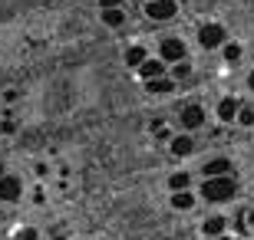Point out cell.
I'll list each match as a JSON object with an SVG mask.
<instances>
[{
  "mask_svg": "<svg viewBox=\"0 0 254 240\" xmlns=\"http://www.w3.org/2000/svg\"><path fill=\"white\" fill-rule=\"evenodd\" d=\"M231 194H235V178L215 175V178H208V181H205V197H208V201H228Z\"/></svg>",
  "mask_w": 254,
  "mask_h": 240,
  "instance_id": "cell-1",
  "label": "cell"
},
{
  "mask_svg": "<svg viewBox=\"0 0 254 240\" xmlns=\"http://www.w3.org/2000/svg\"><path fill=\"white\" fill-rule=\"evenodd\" d=\"M198 40H201V47H221L225 43V30L215 27V23H205L201 33H198Z\"/></svg>",
  "mask_w": 254,
  "mask_h": 240,
  "instance_id": "cell-2",
  "label": "cell"
},
{
  "mask_svg": "<svg viewBox=\"0 0 254 240\" xmlns=\"http://www.w3.org/2000/svg\"><path fill=\"white\" fill-rule=\"evenodd\" d=\"M149 17L152 20H172L175 17V0H152L149 3Z\"/></svg>",
  "mask_w": 254,
  "mask_h": 240,
  "instance_id": "cell-3",
  "label": "cell"
},
{
  "mask_svg": "<svg viewBox=\"0 0 254 240\" xmlns=\"http://www.w3.org/2000/svg\"><path fill=\"white\" fill-rule=\"evenodd\" d=\"M185 56V43L182 40H162V59L165 63H179Z\"/></svg>",
  "mask_w": 254,
  "mask_h": 240,
  "instance_id": "cell-4",
  "label": "cell"
},
{
  "mask_svg": "<svg viewBox=\"0 0 254 240\" xmlns=\"http://www.w3.org/2000/svg\"><path fill=\"white\" fill-rule=\"evenodd\" d=\"M182 122H185V129H198L201 122H205V112H201V105H185L182 109Z\"/></svg>",
  "mask_w": 254,
  "mask_h": 240,
  "instance_id": "cell-5",
  "label": "cell"
},
{
  "mask_svg": "<svg viewBox=\"0 0 254 240\" xmlns=\"http://www.w3.org/2000/svg\"><path fill=\"white\" fill-rule=\"evenodd\" d=\"M17 197H20V181L0 175V201H17Z\"/></svg>",
  "mask_w": 254,
  "mask_h": 240,
  "instance_id": "cell-6",
  "label": "cell"
},
{
  "mask_svg": "<svg viewBox=\"0 0 254 240\" xmlns=\"http://www.w3.org/2000/svg\"><path fill=\"white\" fill-rule=\"evenodd\" d=\"M218 115H221V119H235L238 115V102L235 99H221L218 102Z\"/></svg>",
  "mask_w": 254,
  "mask_h": 240,
  "instance_id": "cell-7",
  "label": "cell"
},
{
  "mask_svg": "<svg viewBox=\"0 0 254 240\" xmlns=\"http://www.w3.org/2000/svg\"><path fill=\"white\" fill-rule=\"evenodd\" d=\"M205 175H208V178L228 175V161H225V158H218V161H208V165H205Z\"/></svg>",
  "mask_w": 254,
  "mask_h": 240,
  "instance_id": "cell-8",
  "label": "cell"
},
{
  "mask_svg": "<svg viewBox=\"0 0 254 240\" xmlns=\"http://www.w3.org/2000/svg\"><path fill=\"white\" fill-rule=\"evenodd\" d=\"M139 73L145 76V79H155V76L162 73V63H155V59H145V63L139 66Z\"/></svg>",
  "mask_w": 254,
  "mask_h": 240,
  "instance_id": "cell-9",
  "label": "cell"
},
{
  "mask_svg": "<svg viewBox=\"0 0 254 240\" xmlns=\"http://www.w3.org/2000/svg\"><path fill=\"white\" fill-rule=\"evenodd\" d=\"M103 20H106V27H123V10H116V7H109V10H106V13H103Z\"/></svg>",
  "mask_w": 254,
  "mask_h": 240,
  "instance_id": "cell-10",
  "label": "cell"
},
{
  "mask_svg": "<svg viewBox=\"0 0 254 240\" xmlns=\"http://www.w3.org/2000/svg\"><path fill=\"white\" fill-rule=\"evenodd\" d=\"M175 207H182V211H189V207H195V197H191L189 191H175Z\"/></svg>",
  "mask_w": 254,
  "mask_h": 240,
  "instance_id": "cell-11",
  "label": "cell"
},
{
  "mask_svg": "<svg viewBox=\"0 0 254 240\" xmlns=\"http://www.w3.org/2000/svg\"><path fill=\"white\" fill-rule=\"evenodd\" d=\"M172 151H175V155H189L191 151V139L189 135H179V139L172 142Z\"/></svg>",
  "mask_w": 254,
  "mask_h": 240,
  "instance_id": "cell-12",
  "label": "cell"
},
{
  "mask_svg": "<svg viewBox=\"0 0 254 240\" xmlns=\"http://www.w3.org/2000/svg\"><path fill=\"white\" fill-rule=\"evenodd\" d=\"M126 63H129V66H142V63H145V49H142V47H132L129 53H126Z\"/></svg>",
  "mask_w": 254,
  "mask_h": 240,
  "instance_id": "cell-13",
  "label": "cell"
},
{
  "mask_svg": "<svg viewBox=\"0 0 254 240\" xmlns=\"http://www.w3.org/2000/svg\"><path fill=\"white\" fill-rule=\"evenodd\" d=\"M225 231V221H221V217H208L205 221V234L208 237H215V234H221Z\"/></svg>",
  "mask_w": 254,
  "mask_h": 240,
  "instance_id": "cell-14",
  "label": "cell"
},
{
  "mask_svg": "<svg viewBox=\"0 0 254 240\" xmlns=\"http://www.w3.org/2000/svg\"><path fill=\"white\" fill-rule=\"evenodd\" d=\"M172 89V79H152L149 83V93H169Z\"/></svg>",
  "mask_w": 254,
  "mask_h": 240,
  "instance_id": "cell-15",
  "label": "cell"
},
{
  "mask_svg": "<svg viewBox=\"0 0 254 240\" xmlns=\"http://www.w3.org/2000/svg\"><path fill=\"white\" fill-rule=\"evenodd\" d=\"M169 188H172V191H185V188H189V175H172Z\"/></svg>",
  "mask_w": 254,
  "mask_h": 240,
  "instance_id": "cell-16",
  "label": "cell"
},
{
  "mask_svg": "<svg viewBox=\"0 0 254 240\" xmlns=\"http://www.w3.org/2000/svg\"><path fill=\"white\" fill-rule=\"evenodd\" d=\"M238 119H241V125H254V109H241Z\"/></svg>",
  "mask_w": 254,
  "mask_h": 240,
  "instance_id": "cell-17",
  "label": "cell"
},
{
  "mask_svg": "<svg viewBox=\"0 0 254 240\" xmlns=\"http://www.w3.org/2000/svg\"><path fill=\"white\" fill-rule=\"evenodd\" d=\"M225 56H228V59H238V56H241V49H238V47H225Z\"/></svg>",
  "mask_w": 254,
  "mask_h": 240,
  "instance_id": "cell-18",
  "label": "cell"
},
{
  "mask_svg": "<svg viewBox=\"0 0 254 240\" xmlns=\"http://www.w3.org/2000/svg\"><path fill=\"white\" fill-rule=\"evenodd\" d=\"M20 240H37V231H20Z\"/></svg>",
  "mask_w": 254,
  "mask_h": 240,
  "instance_id": "cell-19",
  "label": "cell"
},
{
  "mask_svg": "<svg viewBox=\"0 0 254 240\" xmlns=\"http://www.w3.org/2000/svg\"><path fill=\"white\" fill-rule=\"evenodd\" d=\"M99 3H103L106 10H109V7H119V0H99Z\"/></svg>",
  "mask_w": 254,
  "mask_h": 240,
  "instance_id": "cell-20",
  "label": "cell"
},
{
  "mask_svg": "<svg viewBox=\"0 0 254 240\" xmlns=\"http://www.w3.org/2000/svg\"><path fill=\"white\" fill-rule=\"evenodd\" d=\"M248 83H251V89H254V73H251V79H248Z\"/></svg>",
  "mask_w": 254,
  "mask_h": 240,
  "instance_id": "cell-21",
  "label": "cell"
},
{
  "mask_svg": "<svg viewBox=\"0 0 254 240\" xmlns=\"http://www.w3.org/2000/svg\"><path fill=\"white\" fill-rule=\"evenodd\" d=\"M218 240H228V237H221V234H218Z\"/></svg>",
  "mask_w": 254,
  "mask_h": 240,
  "instance_id": "cell-22",
  "label": "cell"
},
{
  "mask_svg": "<svg viewBox=\"0 0 254 240\" xmlns=\"http://www.w3.org/2000/svg\"><path fill=\"white\" fill-rule=\"evenodd\" d=\"M0 175H3V168H0Z\"/></svg>",
  "mask_w": 254,
  "mask_h": 240,
  "instance_id": "cell-23",
  "label": "cell"
}]
</instances>
